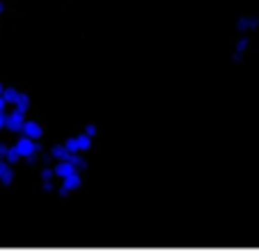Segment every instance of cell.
I'll use <instances>...</instances> for the list:
<instances>
[{
  "label": "cell",
  "instance_id": "2",
  "mask_svg": "<svg viewBox=\"0 0 259 252\" xmlns=\"http://www.w3.org/2000/svg\"><path fill=\"white\" fill-rule=\"evenodd\" d=\"M23 124H25V112H21V110H12L10 115L5 117V129H10V131H23Z\"/></svg>",
  "mask_w": 259,
  "mask_h": 252
},
{
  "label": "cell",
  "instance_id": "3",
  "mask_svg": "<svg viewBox=\"0 0 259 252\" xmlns=\"http://www.w3.org/2000/svg\"><path fill=\"white\" fill-rule=\"evenodd\" d=\"M23 136H30V138H34V140H39L41 136H44V129H41V124L39 121H34V119H25V124H23Z\"/></svg>",
  "mask_w": 259,
  "mask_h": 252
},
{
  "label": "cell",
  "instance_id": "4",
  "mask_svg": "<svg viewBox=\"0 0 259 252\" xmlns=\"http://www.w3.org/2000/svg\"><path fill=\"white\" fill-rule=\"evenodd\" d=\"M76 170H78V167H76V165H73L69 158L60 160V163L55 165V175H58L60 179H64V177H69V175H71V172H76Z\"/></svg>",
  "mask_w": 259,
  "mask_h": 252
},
{
  "label": "cell",
  "instance_id": "5",
  "mask_svg": "<svg viewBox=\"0 0 259 252\" xmlns=\"http://www.w3.org/2000/svg\"><path fill=\"white\" fill-rule=\"evenodd\" d=\"M80 184H83V179H80V172L78 170L71 172L69 177H64V179H62V186L69 190V193H71V190H76V188H80Z\"/></svg>",
  "mask_w": 259,
  "mask_h": 252
},
{
  "label": "cell",
  "instance_id": "8",
  "mask_svg": "<svg viewBox=\"0 0 259 252\" xmlns=\"http://www.w3.org/2000/svg\"><path fill=\"white\" fill-rule=\"evenodd\" d=\"M69 154H71V151L67 149V147L64 145H55L53 149H51V156H53V158H58V160H64V158H69Z\"/></svg>",
  "mask_w": 259,
  "mask_h": 252
},
{
  "label": "cell",
  "instance_id": "14",
  "mask_svg": "<svg viewBox=\"0 0 259 252\" xmlns=\"http://www.w3.org/2000/svg\"><path fill=\"white\" fill-rule=\"evenodd\" d=\"M245 46H248V39H241L239 44H236V53H243Z\"/></svg>",
  "mask_w": 259,
  "mask_h": 252
},
{
  "label": "cell",
  "instance_id": "9",
  "mask_svg": "<svg viewBox=\"0 0 259 252\" xmlns=\"http://www.w3.org/2000/svg\"><path fill=\"white\" fill-rule=\"evenodd\" d=\"M19 90H16V88H5V90H3V97H5L7 99V103H16V99H19Z\"/></svg>",
  "mask_w": 259,
  "mask_h": 252
},
{
  "label": "cell",
  "instance_id": "19",
  "mask_svg": "<svg viewBox=\"0 0 259 252\" xmlns=\"http://www.w3.org/2000/svg\"><path fill=\"white\" fill-rule=\"evenodd\" d=\"M3 90H5V85H3V82H0V94H3Z\"/></svg>",
  "mask_w": 259,
  "mask_h": 252
},
{
  "label": "cell",
  "instance_id": "10",
  "mask_svg": "<svg viewBox=\"0 0 259 252\" xmlns=\"http://www.w3.org/2000/svg\"><path fill=\"white\" fill-rule=\"evenodd\" d=\"M64 147H67L69 151H80V142H78V136H71L64 140Z\"/></svg>",
  "mask_w": 259,
  "mask_h": 252
},
{
  "label": "cell",
  "instance_id": "11",
  "mask_svg": "<svg viewBox=\"0 0 259 252\" xmlns=\"http://www.w3.org/2000/svg\"><path fill=\"white\" fill-rule=\"evenodd\" d=\"M21 158V154H19V149H16V147H10V149H7V156H5V160L7 163H16V160Z\"/></svg>",
  "mask_w": 259,
  "mask_h": 252
},
{
  "label": "cell",
  "instance_id": "1",
  "mask_svg": "<svg viewBox=\"0 0 259 252\" xmlns=\"http://www.w3.org/2000/svg\"><path fill=\"white\" fill-rule=\"evenodd\" d=\"M14 147L19 149L21 156H25V158H32V156L39 151V142L34 140V138H30V136H21Z\"/></svg>",
  "mask_w": 259,
  "mask_h": 252
},
{
  "label": "cell",
  "instance_id": "16",
  "mask_svg": "<svg viewBox=\"0 0 259 252\" xmlns=\"http://www.w3.org/2000/svg\"><path fill=\"white\" fill-rule=\"evenodd\" d=\"M10 106V103H7V99L3 97V94H0V112H5V108Z\"/></svg>",
  "mask_w": 259,
  "mask_h": 252
},
{
  "label": "cell",
  "instance_id": "7",
  "mask_svg": "<svg viewBox=\"0 0 259 252\" xmlns=\"http://www.w3.org/2000/svg\"><path fill=\"white\" fill-rule=\"evenodd\" d=\"M14 106H16V110H21V112H28V110H30V97H28V94H25V92H21V94H19V99H16V103H14Z\"/></svg>",
  "mask_w": 259,
  "mask_h": 252
},
{
  "label": "cell",
  "instance_id": "13",
  "mask_svg": "<svg viewBox=\"0 0 259 252\" xmlns=\"http://www.w3.org/2000/svg\"><path fill=\"white\" fill-rule=\"evenodd\" d=\"M85 133H88V136H97V126H94V124H88V126H85Z\"/></svg>",
  "mask_w": 259,
  "mask_h": 252
},
{
  "label": "cell",
  "instance_id": "6",
  "mask_svg": "<svg viewBox=\"0 0 259 252\" xmlns=\"http://www.w3.org/2000/svg\"><path fill=\"white\" fill-rule=\"evenodd\" d=\"M0 181L3 184H12L14 181V170L10 167V163L5 158H0Z\"/></svg>",
  "mask_w": 259,
  "mask_h": 252
},
{
  "label": "cell",
  "instance_id": "18",
  "mask_svg": "<svg viewBox=\"0 0 259 252\" xmlns=\"http://www.w3.org/2000/svg\"><path fill=\"white\" fill-rule=\"evenodd\" d=\"M3 12H5V5H3V3H0V14H3Z\"/></svg>",
  "mask_w": 259,
  "mask_h": 252
},
{
  "label": "cell",
  "instance_id": "15",
  "mask_svg": "<svg viewBox=\"0 0 259 252\" xmlns=\"http://www.w3.org/2000/svg\"><path fill=\"white\" fill-rule=\"evenodd\" d=\"M7 149H10V147H7L5 142H0V158H5L7 156Z\"/></svg>",
  "mask_w": 259,
  "mask_h": 252
},
{
  "label": "cell",
  "instance_id": "12",
  "mask_svg": "<svg viewBox=\"0 0 259 252\" xmlns=\"http://www.w3.org/2000/svg\"><path fill=\"white\" fill-rule=\"evenodd\" d=\"M55 177V170H51V167H46L44 172H41V179H46V181H51Z\"/></svg>",
  "mask_w": 259,
  "mask_h": 252
},
{
  "label": "cell",
  "instance_id": "17",
  "mask_svg": "<svg viewBox=\"0 0 259 252\" xmlns=\"http://www.w3.org/2000/svg\"><path fill=\"white\" fill-rule=\"evenodd\" d=\"M5 117H7L5 112H0V129H3V126H5Z\"/></svg>",
  "mask_w": 259,
  "mask_h": 252
}]
</instances>
